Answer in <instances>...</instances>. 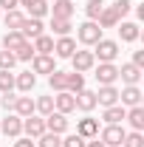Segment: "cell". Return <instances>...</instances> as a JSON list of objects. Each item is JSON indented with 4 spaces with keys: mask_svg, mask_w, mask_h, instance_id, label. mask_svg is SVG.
<instances>
[{
    "mask_svg": "<svg viewBox=\"0 0 144 147\" xmlns=\"http://www.w3.org/2000/svg\"><path fill=\"white\" fill-rule=\"evenodd\" d=\"M76 37H79L82 45H96V42L102 40V28H99L96 20H88V23H82V26L76 28Z\"/></svg>",
    "mask_w": 144,
    "mask_h": 147,
    "instance_id": "6da1fadb",
    "label": "cell"
},
{
    "mask_svg": "<svg viewBox=\"0 0 144 147\" xmlns=\"http://www.w3.org/2000/svg\"><path fill=\"white\" fill-rule=\"evenodd\" d=\"M93 57H99V62H113L116 57H119V42L116 40H99L96 42V51H93Z\"/></svg>",
    "mask_w": 144,
    "mask_h": 147,
    "instance_id": "7a4b0ae2",
    "label": "cell"
},
{
    "mask_svg": "<svg viewBox=\"0 0 144 147\" xmlns=\"http://www.w3.org/2000/svg\"><path fill=\"white\" fill-rule=\"evenodd\" d=\"M99 142L105 147H122V142H124V127L122 125H108V127L102 130Z\"/></svg>",
    "mask_w": 144,
    "mask_h": 147,
    "instance_id": "3957f363",
    "label": "cell"
},
{
    "mask_svg": "<svg viewBox=\"0 0 144 147\" xmlns=\"http://www.w3.org/2000/svg\"><path fill=\"white\" fill-rule=\"evenodd\" d=\"M17 31L23 34V40H37L40 34H45V26H42V20H37V17H26L20 23Z\"/></svg>",
    "mask_w": 144,
    "mask_h": 147,
    "instance_id": "277c9868",
    "label": "cell"
},
{
    "mask_svg": "<svg viewBox=\"0 0 144 147\" xmlns=\"http://www.w3.org/2000/svg\"><path fill=\"white\" fill-rule=\"evenodd\" d=\"M96 82L99 85H113L116 79H119V68L113 65V62H99V68H96Z\"/></svg>",
    "mask_w": 144,
    "mask_h": 147,
    "instance_id": "5b68a950",
    "label": "cell"
},
{
    "mask_svg": "<svg viewBox=\"0 0 144 147\" xmlns=\"http://www.w3.org/2000/svg\"><path fill=\"white\" fill-rule=\"evenodd\" d=\"M0 133H3V136H11V139H20V133H23V119H20L17 113H9V116L0 122Z\"/></svg>",
    "mask_w": 144,
    "mask_h": 147,
    "instance_id": "8992f818",
    "label": "cell"
},
{
    "mask_svg": "<svg viewBox=\"0 0 144 147\" xmlns=\"http://www.w3.org/2000/svg\"><path fill=\"white\" fill-rule=\"evenodd\" d=\"M23 133L28 136V139H40L42 133H45V119H40V116H26L23 119Z\"/></svg>",
    "mask_w": 144,
    "mask_h": 147,
    "instance_id": "52a82bcc",
    "label": "cell"
},
{
    "mask_svg": "<svg viewBox=\"0 0 144 147\" xmlns=\"http://www.w3.org/2000/svg\"><path fill=\"white\" fill-rule=\"evenodd\" d=\"M71 62H73V71L85 74V71H90V68L96 65V57H93V51H73Z\"/></svg>",
    "mask_w": 144,
    "mask_h": 147,
    "instance_id": "ba28073f",
    "label": "cell"
},
{
    "mask_svg": "<svg viewBox=\"0 0 144 147\" xmlns=\"http://www.w3.org/2000/svg\"><path fill=\"white\" fill-rule=\"evenodd\" d=\"M45 130H48V133H57V136H62V133L68 130V119H65V113H59V110L48 113V116H45Z\"/></svg>",
    "mask_w": 144,
    "mask_h": 147,
    "instance_id": "9c48e42d",
    "label": "cell"
},
{
    "mask_svg": "<svg viewBox=\"0 0 144 147\" xmlns=\"http://www.w3.org/2000/svg\"><path fill=\"white\" fill-rule=\"evenodd\" d=\"M96 105H102V108H113V105H119V91H116L113 85H102L99 93H96Z\"/></svg>",
    "mask_w": 144,
    "mask_h": 147,
    "instance_id": "30bf717a",
    "label": "cell"
},
{
    "mask_svg": "<svg viewBox=\"0 0 144 147\" xmlns=\"http://www.w3.org/2000/svg\"><path fill=\"white\" fill-rule=\"evenodd\" d=\"M54 110H59V113H71V110H76V99H73V93H68V91H59L54 96Z\"/></svg>",
    "mask_w": 144,
    "mask_h": 147,
    "instance_id": "8fae6325",
    "label": "cell"
},
{
    "mask_svg": "<svg viewBox=\"0 0 144 147\" xmlns=\"http://www.w3.org/2000/svg\"><path fill=\"white\" fill-rule=\"evenodd\" d=\"M76 133H79L82 139H96V136H99V122H96V119H90V116H85V119H79Z\"/></svg>",
    "mask_w": 144,
    "mask_h": 147,
    "instance_id": "7c38bea8",
    "label": "cell"
},
{
    "mask_svg": "<svg viewBox=\"0 0 144 147\" xmlns=\"http://www.w3.org/2000/svg\"><path fill=\"white\" fill-rule=\"evenodd\" d=\"M73 99H76V108L85 110V113H90V110L96 108V93L88 91V88H82L79 93H73Z\"/></svg>",
    "mask_w": 144,
    "mask_h": 147,
    "instance_id": "4fadbf2b",
    "label": "cell"
},
{
    "mask_svg": "<svg viewBox=\"0 0 144 147\" xmlns=\"http://www.w3.org/2000/svg\"><path fill=\"white\" fill-rule=\"evenodd\" d=\"M119 99H122V105H127V108L141 105V91H139V85H127L124 91H119Z\"/></svg>",
    "mask_w": 144,
    "mask_h": 147,
    "instance_id": "5bb4252c",
    "label": "cell"
},
{
    "mask_svg": "<svg viewBox=\"0 0 144 147\" xmlns=\"http://www.w3.org/2000/svg\"><path fill=\"white\" fill-rule=\"evenodd\" d=\"M51 17H54V20H71L73 17V3H71V0H54Z\"/></svg>",
    "mask_w": 144,
    "mask_h": 147,
    "instance_id": "9a60e30c",
    "label": "cell"
},
{
    "mask_svg": "<svg viewBox=\"0 0 144 147\" xmlns=\"http://www.w3.org/2000/svg\"><path fill=\"white\" fill-rule=\"evenodd\" d=\"M34 74H54L57 65H54V57L51 54H37L34 57V68H31Z\"/></svg>",
    "mask_w": 144,
    "mask_h": 147,
    "instance_id": "2e32d148",
    "label": "cell"
},
{
    "mask_svg": "<svg viewBox=\"0 0 144 147\" xmlns=\"http://www.w3.org/2000/svg\"><path fill=\"white\" fill-rule=\"evenodd\" d=\"M73 51H76V42H73L71 37H59V40L54 42V54L62 57V59H71Z\"/></svg>",
    "mask_w": 144,
    "mask_h": 147,
    "instance_id": "e0dca14e",
    "label": "cell"
},
{
    "mask_svg": "<svg viewBox=\"0 0 144 147\" xmlns=\"http://www.w3.org/2000/svg\"><path fill=\"white\" fill-rule=\"evenodd\" d=\"M119 76H122L124 85H139V79H141V68H136L133 62H127V65L119 68Z\"/></svg>",
    "mask_w": 144,
    "mask_h": 147,
    "instance_id": "ac0fdd59",
    "label": "cell"
},
{
    "mask_svg": "<svg viewBox=\"0 0 144 147\" xmlns=\"http://www.w3.org/2000/svg\"><path fill=\"white\" fill-rule=\"evenodd\" d=\"M11 110L17 113L20 119H26V116H31V113H34V99H31V96H17Z\"/></svg>",
    "mask_w": 144,
    "mask_h": 147,
    "instance_id": "d6986e66",
    "label": "cell"
},
{
    "mask_svg": "<svg viewBox=\"0 0 144 147\" xmlns=\"http://www.w3.org/2000/svg\"><path fill=\"white\" fill-rule=\"evenodd\" d=\"M34 85H37V74H34V71H23V74L14 76V88H20L23 93H28Z\"/></svg>",
    "mask_w": 144,
    "mask_h": 147,
    "instance_id": "ffe728a7",
    "label": "cell"
},
{
    "mask_svg": "<svg viewBox=\"0 0 144 147\" xmlns=\"http://www.w3.org/2000/svg\"><path fill=\"white\" fill-rule=\"evenodd\" d=\"M96 23H99V28H116V26H119V14H116L110 6H105L102 14L96 17Z\"/></svg>",
    "mask_w": 144,
    "mask_h": 147,
    "instance_id": "44dd1931",
    "label": "cell"
},
{
    "mask_svg": "<svg viewBox=\"0 0 144 147\" xmlns=\"http://www.w3.org/2000/svg\"><path fill=\"white\" fill-rule=\"evenodd\" d=\"M124 119L130 122V127H133V130H141V127H144V108H141V105L130 108V110L124 113Z\"/></svg>",
    "mask_w": 144,
    "mask_h": 147,
    "instance_id": "7402d4cb",
    "label": "cell"
},
{
    "mask_svg": "<svg viewBox=\"0 0 144 147\" xmlns=\"http://www.w3.org/2000/svg\"><path fill=\"white\" fill-rule=\"evenodd\" d=\"M31 45H34V54H54V40L48 34H40Z\"/></svg>",
    "mask_w": 144,
    "mask_h": 147,
    "instance_id": "603a6c76",
    "label": "cell"
},
{
    "mask_svg": "<svg viewBox=\"0 0 144 147\" xmlns=\"http://www.w3.org/2000/svg\"><path fill=\"white\" fill-rule=\"evenodd\" d=\"M23 42H26V40H23L20 31H6V34H3V48H6V51H17Z\"/></svg>",
    "mask_w": 144,
    "mask_h": 147,
    "instance_id": "cb8c5ba5",
    "label": "cell"
},
{
    "mask_svg": "<svg viewBox=\"0 0 144 147\" xmlns=\"http://www.w3.org/2000/svg\"><path fill=\"white\" fill-rule=\"evenodd\" d=\"M82 88H85V76H82L79 71H71L68 74V82H65V91L68 93H79Z\"/></svg>",
    "mask_w": 144,
    "mask_h": 147,
    "instance_id": "d4e9b609",
    "label": "cell"
},
{
    "mask_svg": "<svg viewBox=\"0 0 144 147\" xmlns=\"http://www.w3.org/2000/svg\"><path fill=\"white\" fill-rule=\"evenodd\" d=\"M119 34L124 42H136L139 40V23H122L119 26Z\"/></svg>",
    "mask_w": 144,
    "mask_h": 147,
    "instance_id": "484cf974",
    "label": "cell"
},
{
    "mask_svg": "<svg viewBox=\"0 0 144 147\" xmlns=\"http://www.w3.org/2000/svg\"><path fill=\"white\" fill-rule=\"evenodd\" d=\"M23 20H26V14H23L20 9H11V11H6V20H3V23H6V28H9V31H17Z\"/></svg>",
    "mask_w": 144,
    "mask_h": 147,
    "instance_id": "4316f807",
    "label": "cell"
},
{
    "mask_svg": "<svg viewBox=\"0 0 144 147\" xmlns=\"http://www.w3.org/2000/svg\"><path fill=\"white\" fill-rule=\"evenodd\" d=\"M124 113H127V110L122 108V105L105 108V122H108V125H119V122H124Z\"/></svg>",
    "mask_w": 144,
    "mask_h": 147,
    "instance_id": "83f0119b",
    "label": "cell"
},
{
    "mask_svg": "<svg viewBox=\"0 0 144 147\" xmlns=\"http://www.w3.org/2000/svg\"><path fill=\"white\" fill-rule=\"evenodd\" d=\"M65 82H68V74H65V71H54V74H48V85H51L57 93L65 91Z\"/></svg>",
    "mask_w": 144,
    "mask_h": 147,
    "instance_id": "f1b7e54d",
    "label": "cell"
},
{
    "mask_svg": "<svg viewBox=\"0 0 144 147\" xmlns=\"http://www.w3.org/2000/svg\"><path fill=\"white\" fill-rule=\"evenodd\" d=\"M14 57H17V62H28V59H34V57H37V54H34V45L26 40L17 51H14Z\"/></svg>",
    "mask_w": 144,
    "mask_h": 147,
    "instance_id": "f546056e",
    "label": "cell"
},
{
    "mask_svg": "<svg viewBox=\"0 0 144 147\" xmlns=\"http://www.w3.org/2000/svg\"><path fill=\"white\" fill-rule=\"evenodd\" d=\"M34 110H40L42 116H48V113H54V96H40L34 102Z\"/></svg>",
    "mask_w": 144,
    "mask_h": 147,
    "instance_id": "4dcf8cb0",
    "label": "cell"
},
{
    "mask_svg": "<svg viewBox=\"0 0 144 147\" xmlns=\"http://www.w3.org/2000/svg\"><path fill=\"white\" fill-rule=\"evenodd\" d=\"M37 144L40 147H62V139H59L57 133H48V130H45V133L37 139Z\"/></svg>",
    "mask_w": 144,
    "mask_h": 147,
    "instance_id": "1f68e13d",
    "label": "cell"
},
{
    "mask_svg": "<svg viewBox=\"0 0 144 147\" xmlns=\"http://www.w3.org/2000/svg\"><path fill=\"white\" fill-rule=\"evenodd\" d=\"M122 147H144V136H141V130L124 133V142H122Z\"/></svg>",
    "mask_w": 144,
    "mask_h": 147,
    "instance_id": "d6a6232c",
    "label": "cell"
},
{
    "mask_svg": "<svg viewBox=\"0 0 144 147\" xmlns=\"http://www.w3.org/2000/svg\"><path fill=\"white\" fill-rule=\"evenodd\" d=\"M11 91H14V74L0 71V93H11Z\"/></svg>",
    "mask_w": 144,
    "mask_h": 147,
    "instance_id": "836d02e7",
    "label": "cell"
},
{
    "mask_svg": "<svg viewBox=\"0 0 144 147\" xmlns=\"http://www.w3.org/2000/svg\"><path fill=\"white\" fill-rule=\"evenodd\" d=\"M102 9H105L102 0H88V3H85V14H88V20H96L99 14H102Z\"/></svg>",
    "mask_w": 144,
    "mask_h": 147,
    "instance_id": "e575fe53",
    "label": "cell"
},
{
    "mask_svg": "<svg viewBox=\"0 0 144 147\" xmlns=\"http://www.w3.org/2000/svg\"><path fill=\"white\" fill-rule=\"evenodd\" d=\"M51 28H54L57 37H68V31H71V20H54V17H51Z\"/></svg>",
    "mask_w": 144,
    "mask_h": 147,
    "instance_id": "d590c367",
    "label": "cell"
},
{
    "mask_svg": "<svg viewBox=\"0 0 144 147\" xmlns=\"http://www.w3.org/2000/svg\"><path fill=\"white\" fill-rule=\"evenodd\" d=\"M14 62H17L14 51H0V71H11Z\"/></svg>",
    "mask_w": 144,
    "mask_h": 147,
    "instance_id": "8d00e7d4",
    "label": "cell"
},
{
    "mask_svg": "<svg viewBox=\"0 0 144 147\" xmlns=\"http://www.w3.org/2000/svg\"><path fill=\"white\" fill-rule=\"evenodd\" d=\"M28 14H31V17H37V20H42L45 14H48V3H45V0H37L34 6L28 9Z\"/></svg>",
    "mask_w": 144,
    "mask_h": 147,
    "instance_id": "74e56055",
    "label": "cell"
},
{
    "mask_svg": "<svg viewBox=\"0 0 144 147\" xmlns=\"http://www.w3.org/2000/svg\"><path fill=\"white\" fill-rule=\"evenodd\" d=\"M110 9H113V11L119 14V20H122L124 14H130V9H133V3H130V0H116V3H113Z\"/></svg>",
    "mask_w": 144,
    "mask_h": 147,
    "instance_id": "f35d334b",
    "label": "cell"
},
{
    "mask_svg": "<svg viewBox=\"0 0 144 147\" xmlns=\"http://www.w3.org/2000/svg\"><path fill=\"white\" fill-rule=\"evenodd\" d=\"M85 142H88V139H82L79 133H73L68 139H62V147H85Z\"/></svg>",
    "mask_w": 144,
    "mask_h": 147,
    "instance_id": "ab89813d",
    "label": "cell"
},
{
    "mask_svg": "<svg viewBox=\"0 0 144 147\" xmlns=\"http://www.w3.org/2000/svg\"><path fill=\"white\" fill-rule=\"evenodd\" d=\"M14 99H17V96H11V93H3V96H0V105H3L6 110H11V108H14Z\"/></svg>",
    "mask_w": 144,
    "mask_h": 147,
    "instance_id": "60d3db41",
    "label": "cell"
},
{
    "mask_svg": "<svg viewBox=\"0 0 144 147\" xmlns=\"http://www.w3.org/2000/svg\"><path fill=\"white\" fill-rule=\"evenodd\" d=\"M17 6H20V0H0V9H6V11H11Z\"/></svg>",
    "mask_w": 144,
    "mask_h": 147,
    "instance_id": "b9f144b4",
    "label": "cell"
},
{
    "mask_svg": "<svg viewBox=\"0 0 144 147\" xmlns=\"http://www.w3.org/2000/svg\"><path fill=\"white\" fill-rule=\"evenodd\" d=\"M133 65L136 68H144V51H136L133 54Z\"/></svg>",
    "mask_w": 144,
    "mask_h": 147,
    "instance_id": "7bdbcfd3",
    "label": "cell"
},
{
    "mask_svg": "<svg viewBox=\"0 0 144 147\" xmlns=\"http://www.w3.org/2000/svg\"><path fill=\"white\" fill-rule=\"evenodd\" d=\"M14 147H34V142L26 136V139H17V142H14Z\"/></svg>",
    "mask_w": 144,
    "mask_h": 147,
    "instance_id": "ee69618b",
    "label": "cell"
},
{
    "mask_svg": "<svg viewBox=\"0 0 144 147\" xmlns=\"http://www.w3.org/2000/svg\"><path fill=\"white\" fill-rule=\"evenodd\" d=\"M85 147H105V144H102V142L96 139V142H85Z\"/></svg>",
    "mask_w": 144,
    "mask_h": 147,
    "instance_id": "f6af8a7d",
    "label": "cell"
},
{
    "mask_svg": "<svg viewBox=\"0 0 144 147\" xmlns=\"http://www.w3.org/2000/svg\"><path fill=\"white\" fill-rule=\"evenodd\" d=\"M34 3H37V0H20V6H26V9H31Z\"/></svg>",
    "mask_w": 144,
    "mask_h": 147,
    "instance_id": "bcb514c9",
    "label": "cell"
}]
</instances>
